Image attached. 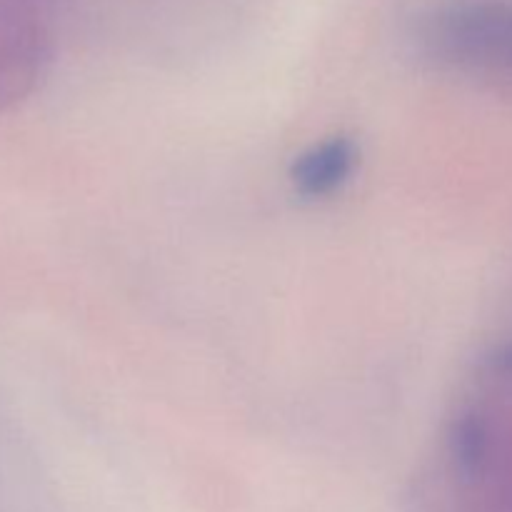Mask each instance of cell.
<instances>
[{"label": "cell", "instance_id": "2", "mask_svg": "<svg viewBox=\"0 0 512 512\" xmlns=\"http://www.w3.org/2000/svg\"><path fill=\"white\" fill-rule=\"evenodd\" d=\"M355 165V148L350 140H328L300 158L295 165V188L303 195H328L350 178Z\"/></svg>", "mask_w": 512, "mask_h": 512}, {"label": "cell", "instance_id": "1", "mask_svg": "<svg viewBox=\"0 0 512 512\" xmlns=\"http://www.w3.org/2000/svg\"><path fill=\"white\" fill-rule=\"evenodd\" d=\"M415 40L440 68L512 78V0H455L418 20Z\"/></svg>", "mask_w": 512, "mask_h": 512}]
</instances>
